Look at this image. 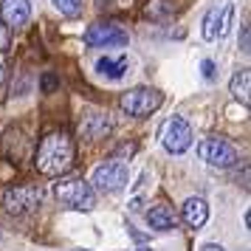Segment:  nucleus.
<instances>
[{
	"instance_id": "1",
	"label": "nucleus",
	"mask_w": 251,
	"mask_h": 251,
	"mask_svg": "<svg viewBox=\"0 0 251 251\" xmlns=\"http://www.w3.org/2000/svg\"><path fill=\"white\" fill-rule=\"evenodd\" d=\"M71 164H74V141H71V136L68 133H48L37 147L34 167L43 175L54 178V175L68 172Z\"/></svg>"
},
{
	"instance_id": "2",
	"label": "nucleus",
	"mask_w": 251,
	"mask_h": 251,
	"mask_svg": "<svg viewBox=\"0 0 251 251\" xmlns=\"http://www.w3.org/2000/svg\"><path fill=\"white\" fill-rule=\"evenodd\" d=\"M54 195H57L59 203L71 206V209H79V212H91L96 206V192H93V186L85 178H62L54 186Z\"/></svg>"
},
{
	"instance_id": "3",
	"label": "nucleus",
	"mask_w": 251,
	"mask_h": 251,
	"mask_svg": "<svg viewBox=\"0 0 251 251\" xmlns=\"http://www.w3.org/2000/svg\"><path fill=\"white\" fill-rule=\"evenodd\" d=\"M198 155L201 161H206L209 167H217V170H228V167H234L240 161V150L226 141V138L220 136H212V138H203L201 144H198Z\"/></svg>"
},
{
	"instance_id": "4",
	"label": "nucleus",
	"mask_w": 251,
	"mask_h": 251,
	"mask_svg": "<svg viewBox=\"0 0 251 251\" xmlns=\"http://www.w3.org/2000/svg\"><path fill=\"white\" fill-rule=\"evenodd\" d=\"M130 181V170L127 164L122 161H104L93 170V178H91V186L93 192H104V195H113V192H122Z\"/></svg>"
},
{
	"instance_id": "5",
	"label": "nucleus",
	"mask_w": 251,
	"mask_h": 251,
	"mask_svg": "<svg viewBox=\"0 0 251 251\" xmlns=\"http://www.w3.org/2000/svg\"><path fill=\"white\" fill-rule=\"evenodd\" d=\"M161 104H164V96L155 88H133L122 96V110L133 119H144V116L155 113Z\"/></svg>"
},
{
	"instance_id": "6",
	"label": "nucleus",
	"mask_w": 251,
	"mask_h": 251,
	"mask_svg": "<svg viewBox=\"0 0 251 251\" xmlns=\"http://www.w3.org/2000/svg\"><path fill=\"white\" fill-rule=\"evenodd\" d=\"M192 127H189V122L186 119H181V116H172V119H167L164 122V127H161V144H164V150L167 152H172V155H181V152H186V150L192 147Z\"/></svg>"
},
{
	"instance_id": "7",
	"label": "nucleus",
	"mask_w": 251,
	"mask_h": 251,
	"mask_svg": "<svg viewBox=\"0 0 251 251\" xmlns=\"http://www.w3.org/2000/svg\"><path fill=\"white\" fill-rule=\"evenodd\" d=\"M127 43H130V34L119 23H93L85 31V46L91 48H125Z\"/></svg>"
},
{
	"instance_id": "8",
	"label": "nucleus",
	"mask_w": 251,
	"mask_h": 251,
	"mask_svg": "<svg viewBox=\"0 0 251 251\" xmlns=\"http://www.w3.org/2000/svg\"><path fill=\"white\" fill-rule=\"evenodd\" d=\"M40 201H43L40 186H12L3 192V206L9 215H25V212L37 209Z\"/></svg>"
},
{
	"instance_id": "9",
	"label": "nucleus",
	"mask_w": 251,
	"mask_h": 251,
	"mask_svg": "<svg viewBox=\"0 0 251 251\" xmlns=\"http://www.w3.org/2000/svg\"><path fill=\"white\" fill-rule=\"evenodd\" d=\"M31 17V3L28 0H3L0 3V23L6 25H25Z\"/></svg>"
},
{
	"instance_id": "10",
	"label": "nucleus",
	"mask_w": 251,
	"mask_h": 251,
	"mask_svg": "<svg viewBox=\"0 0 251 251\" xmlns=\"http://www.w3.org/2000/svg\"><path fill=\"white\" fill-rule=\"evenodd\" d=\"M110 130H113V122H110V116L102 113V110H91V113H85V119H82V136L91 138V141L107 138Z\"/></svg>"
},
{
	"instance_id": "11",
	"label": "nucleus",
	"mask_w": 251,
	"mask_h": 251,
	"mask_svg": "<svg viewBox=\"0 0 251 251\" xmlns=\"http://www.w3.org/2000/svg\"><path fill=\"white\" fill-rule=\"evenodd\" d=\"M181 220L189 228H201L209 220V203L203 198H186L181 206Z\"/></svg>"
},
{
	"instance_id": "12",
	"label": "nucleus",
	"mask_w": 251,
	"mask_h": 251,
	"mask_svg": "<svg viewBox=\"0 0 251 251\" xmlns=\"http://www.w3.org/2000/svg\"><path fill=\"white\" fill-rule=\"evenodd\" d=\"M147 223H150V228H155V231H172V228L178 226V215L172 212V206L155 203V206L147 209Z\"/></svg>"
},
{
	"instance_id": "13",
	"label": "nucleus",
	"mask_w": 251,
	"mask_h": 251,
	"mask_svg": "<svg viewBox=\"0 0 251 251\" xmlns=\"http://www.w3.org/2000/svg\"><path fill=\"white\" fill-rule=\"evenodd\" d=\"M228 91H231V96L237 99V102H243L246 107L251 104V74H249V68H243V71H237L234 76H231V85H228Z\"/></svg>"
},
{
	"instance_id": "14",
	"label": "nucleus",
	"mask_w": 251,
	"mask_h": 251,
	"mask_svg": "<svg viewBox=\"0 0 251 251\" xmlns=\"http://www.w3.org/2000/svg\"><path fill=\"white\" fill-rule=\"evenodd\" d=\"M127 68H130V62H127V57H119V59L102 57L99 62H96V71L102 74L104 79H122V76L127 74Z\"/></svg>"
},
{
	"instance_id": "15",
	"label": "nucleus",
	"mask_w": 251,
	"mask_h": 251,
	"mask_svg": "<svg viewBox=\"0 0 251 251\" xmlns=\"http://www.w3.org/2000/svg\"><path fill=\"white\" fill-rule=\"evenodd\" d=\"M231 17H234V6L226 3L223 9H220V20H217V31H215V40H223L228 34V28H231Z\"/></svg>"
},
{
	"instance_id": "16",
	"label": "nucleus",
	"mask_w": 251,
	"mask_h": 251,
	"mask_svg": "<svg viewBox=\"0 0 251 251\" xmlns=\"http://www.w3.org/2000/svg\"><path fill=\"white\" fill-rule=\"evenodd\" d=\"M54 6H57L59 14H65V17H76L82 12V0H51Z\"/></svg>"
},
{
	"instance_id": "17",
	"label": "nucleus",
	"mask_w": 251,
	"mask_h": 251,
	"mask_svg": "<svg viewBox=\"0 0 251 251\" xmlns=\"http://www.w3.org/2000/svg\"><path fill=\"white\" fill-rule=\"evenodd\" d=\"M201 68H203V76H206V79H215V76H217L215 62H212V59H203V62H201Z\"/></svg>"
},
{
	"instance_id": "18",
	"label": "nucleus",
	"mask_w": 251,
	"mask_h": 251,
	"mask_svg": "<svg viewBox=\"0 0 251 251\" xmlns=\"http://www.w3.org/2000/svg\"><path fill=\"white\" fill-rule=\"evenodd\" d=\"M9 43H12V37H9V28L0 23V51H9Z\"/></svg>"
},
{
	"instance_id": "19",
	"label": "nucleus",
	"mask_w": 251,
	"mask_h": 251,
	"mask_svg": "<svg viewBox=\"0 0 251 251\" xmlns=\"http://www.w3.org/2000/svg\"><path fill=\"white\" fill-rule=\"evenodd\" d=\"M54 88H57V76H54V74H46V76H43V91L51 93Z\"/></svg>"
},
{
	"instance_id": "20",
	"label": "nucleus",
	"mask_w": 251,
	"mask_h": 251,
	"mask_svg": "<svg viewBox=\"0 0 251 251\" xmlns=\"http://www.w3.org/2000/svg\"><path fill=\"white\" fill-rule=\"evenodd\" d=\"M201 251H223V249H220V246H203Z\"/></svg>"
},
{
	"instance_id": "21",
	"label": "nucleus",
	"mask_w": 251,
	"mask_h": 251,
	"mask_svg": "<svg viewBox=\"0 0 251 251\" xmlns=\"http://www.w3.org/2000/svg\"><path fill=\"white\" fill-rule=\"evenodd\" d=\"M0 82H3V68H0Z\"/></svg>"
},
{
	"instance_id": "22",
	"label": "nucleus",
	"mask_w": 251,
	"mask_h": 251,
	"mask_svg": "<svg viewBox=\"0 0 251 251\" xmlns=\"http://www.w3.org/2000/svg\"><path fill=\"white\" fill-rule=\"evenodd\" d=\"M141 251H147V249H141Z\"/></svg>"
}]
</instances>
